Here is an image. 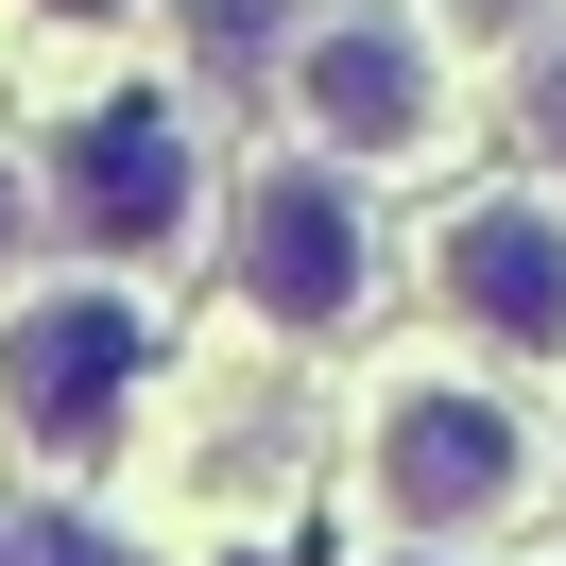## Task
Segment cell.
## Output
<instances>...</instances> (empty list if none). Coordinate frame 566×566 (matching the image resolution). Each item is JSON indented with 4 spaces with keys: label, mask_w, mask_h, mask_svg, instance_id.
I'll return each mask as SVG.
<instances>
[{
    "label": "cell",
    "mask_w": 566,
    "mask_h": 566,
    "mask_svg": "<svg viewBox=\"0 0 566 566\" xmlns=\"http://www.w3.org/2000/svg\"><path fill=\"white\" fill-rule=\"evenodd\" d=\"M360 275H378V223H360V189L326 172V155H292V172L241 189V292L275 326H344Z\"/></svg>",
    "instance_id": "4"
},
{
    "label": "cell",
    "mask_w": 566,
    "mask_h": 566,
    "mask_svg": "<svg viewBox=\"0 0 566 566\" xmlns=\"http://www.w3.org/2000/svg\"><path fill=\"white\" fill-rule=\"evenodd\" d=\"M0 258H18V189H0Z\"/></svg>",
    "instance_id": "9"
},
{
    "label": "cell",
    "mask_w": 566,
    "mask_h": 566,
    "mask_svg": "<svg viewBox=\"0 0 566 566\" xmlns=\"http://www.w3.org/2000/svg\"><path fill=\"white\" fill-rule=\"evenodd\" d=\"M292 120H310L326 155H429V120H447V86H429V35L412 18H310L292 35Z\"/></svg>",
    "instance_id": "3"
},
{
    "label": "cell",
    "mask_w": 566,
    "mask_h": 566,
    "mask_svg": "<svg viewBox=\"0 0 566 566\" xmlns=\"http://www.w3.org/2000/svg\"><path fill=\"white\" fill-rule=\"evenodd\" d=\"M189 189H207V138H189V104H155V86H120V104H86L70 138H52V223H70L86 258L189 241Z\"/></svg>",
    "instance_id": "1"
},
{
    "label": "cell",
    "mask_w": 566,
    "mask_h": 566,
    "mask_svg": "<svg viewBox=\"0 0 566 566\" xmlns=\"http://www.w3.org/2000/svg\"><path fill=\"white\" fill-rule=\"evenodd\" d=\"M18 566H120L104 532H18Z\"/></svg>",
    "instance_id": "8"
},
{
    "label": "cell",
    "mask_w": 566,
    "mask_h": 566,
    "mask_svg": "<svg viewBox=\"0 0 566 566\" xmlns=\"http://www.w3.org/2000/svg\"><path fill=\"white\" fill-rule=\"evenodd\" d=\"M447 310L515 360H566V223L549 207H463L447 223Z\"/></svg>",
    "instance_id": "6"
},
{
    "label": "cell",
    "mask_w": 566,
    "mask_h": 566,
    "mask_svg": "<svg viewBox=\"0 0 566 566\" xmlns=\"http://www.w3.org/2000/svg\"><path fill=\"white\" fill-rule=\"evenodd\" d=\"M515 481H532V429L497 412V395H463V378H412L378 412V497H395V532H481V515H515Z\"/></svg>",
    "instance_id": "2"
},
{
    "label": "cell",
    "mask_w": 566,
    "mask_h": 566,
    "mask_svg": "<svg viewBox=\"0 0 566 566\" xmlns=\"http://www.w3.org/2000/svg\"><path fill=\"white\" fill-rule=\"evenodd\" d=\"M0 395L35 447H104L120 395H138V310L120 292H35V310L0 326Z\"/></svg>",
    "instance_id": "5"
},
{
    "label": "cell",
    "mask_w": 566,
    "mask_h": 566,
    "mask_svg": "<svg viewBox=\"0 0 566 566\" xmlns=\"http://www.w3.org/2000/svg\"><path fill=\"white\" fill-rule=\"evenodd\" d=\"M532 155H566V35L532 52Z\"/></svg>",
    "instance_id": "7"
}]
</instances>
